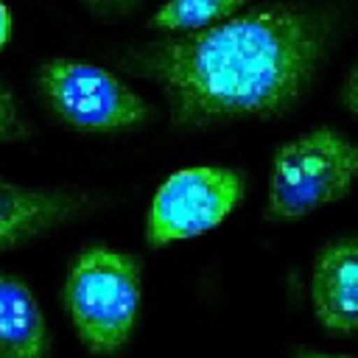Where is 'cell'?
<instances>
[{
    "label": "cell",
    "mask_w": 358,
    "mask_h": 358,
    "mask_svg": "<svg viewBox=\"0 0 358 358\" xmlns=\"http://www.w3.org/2000/svg\"><path fill=\"white\" fill-rule=\"evenodd\" d=\"M246 0H168L151 17L154 28L165 31H199L232 17Z\"/></svg>",
    "instance_id": "obj_9"
},
{
    "label": "cell",
    "mask_w": 358,
    "mask_h": 358,
    "mask_svg": "<svg viewBox=\"0 0 358 358\" xmlns=\"http://www.w3.org/2000/svg\"><path fill=\"white\" fill-rule=\"evenodd\" d=\"M324 50V28L294 8H255L137 53L179 123L274 115L296 101Z\"/></svg>",
    "instance_id": "obj_1"
},
{
    "label": "cell",
    "mask_w": 358,
    "mask_h": 358,
    "mask_svg": "<svg viewBox=\"0 0 358 358\" xmlns=\"http://www.w3.org/2000/svg\"><path fill=\"white\" fill-rule=\"evenodd\" d=\"M341 98H344L347 112H352V117H358V62L352 64V70H350V76H347V81H344Z\"/></svg>",
    "instance_id": "obj_11"
},
{
    "label": "cell",
    "mask_w": 358,
    "mask_h": 358,
    "mask_svg": "<svg viewBox=\"0 0 358 358\" xmlns=\"http://www.w3.org/2000/svg\"><path fill=\"white\" fill-rule=\"evenodd\" d=\"M39 87L48 95L56 115L78 129H129L145 120L148 115L145 101L134 90L117 81L109 70L87 62L53 59L42 64Z\"/></svg>",
    "instance_id": "obj_5"
},
{
    "label": "cell",
    "mask_w": 358,
    "mask_h": 358,
    "mask_svg": "<svg viewBox=\"0 0 358 358\" xmlns=\"http://www.w3.org/2000/svg\"><path fill=\"white\" fill-rule=\"evenodd\" d=\"M310 302L322 327L358 333V238L330 241L313 266Z\"/></svg>",
    "instance_id": "obj_6"
},
{
    "label": "cell",
    "mask_w": 358,
    "mask_h": 358,
    "mask_svg": "<svg viewBox=\"0 0 358 358\" xmlns=\"http://www.w3.org/2000/svg\"><path fill=\"white\" fill-rule=\"evenodd\" d=\"M8 36H11V14H8L6 3L0 0V48L8 42Z\"/></svg>",
    "instance_id": "obj_12"
},
{
    "label": "cell",
    "mask_w": 358,
    "mask_h": 358,
    "mask_svg": "<svg viewBox=\"0 0 358 358\" xmlns=\"http://www.w3.org/2000/svg\"><path fill=\"white\" fill-rule=\"evenodd\" d=\"M243 199V179L229 168L201 165L171 173L154 193L145 238L154 246L196 238L218 227Z\"/></svg>",
    "instance_id": "obj_4"
},
{
    "label": "cell",
    "mask_w": 358,
    "mask_h": 358,
    "mask_svg": "<svg viewBox=\"0 0 358 358\" xmlns=\"http://www.w3.org/2000/svg\"><path fill=\"white\" fill-rule=\"evenodd\" d=\"M48 330L31 288L0 274V358H45Z\"/></svg>",
    "instance_id": "obj_8"
},
{
    "label": "cell",
    "mask_w": 358,
    "mask_h": 358,
    "mask_svg": "<svg viewBox=\"0 0 358 358\" xmlns=\"http://www.w3.org/2000/svg\"><path fill=\"white\" fill-rule=\"evenodd\" d=\"M78 201L56 190H31L0 179V249L20 246L64 218L73 215Z\"/></svg>",
    "instance_id": "obj_7"
},
{
    "label": "cell",
    "mask_w": 358,
    "mask_h": 358,
    "mask_svg": "<svg viewBox=\"0 0 358 358\" xmlns=\"http://www.w3.org/2000/svg\"><path fill=\"white\" fill-rule=\"evenodd\" d=\"M92 3H98V6H126L129 0H92Z\"/></svg>",
    "instance_id": "obj_14"
},
{
    "label": "cell",
    "mask_w": 358,
    "mask_h": 358,
    "mask_svg": "<svg viewBox=\"0 0 358 358\" xmlns=\"http://www.w3.org/2000/svg\"><path fill=\"white\" fill-rule=\"evenodd\" d=\"M64 305L84 347L115 355L126 341L140 308V260L115 249H87L64 282Z\"/></svg>",
    "instance_id": "obj_2"
},
{
    "label": "cell",
    "mask_w": 358,
    "mask_h": 358,
    "mask_svg": "<svg viewBox=\"0 0 358 358\" xmlns=\"http://www.w3.org/2000/svg\"><path fill=\"white\" fill-rule=\"evenodd\" d=\"M291 358H352V355H327V352H319V350H296Z\"/></svg>",
    "instance_id": "obj_13"
},
{
    "label": "cell",
    "mask_w": 358,
    "mask_h": 358,
    "mask_svg": "<svg viewBox=\"0 0 358 358\" xmlns=\"http://www.w3.org/2000/svg\"><path fill=\"white\" fill-rule=\"evenodd\" d=\"M355 176L358 145L338 129H310L274 154L268 213L274 218H302L344 199Z\"/></svg>",
    "instance_id": "obj_3"
},
{
    "label": "cell",
    "mask_w": 358,
    "mask_h": 358,
    "mask_svg": "<svg viewBox=\"0 0 358 358\" xmlns=\"http://www.w3.org/2000/svg\"><path fill=\"white\" fill-rule=\"evenodd\" d=\"M25 131L20 115H17V103H14V95L6 84H0V140H11V137H20Z\"/></svg>",
    "instance_id": "obj_10"
}]
</instances>
